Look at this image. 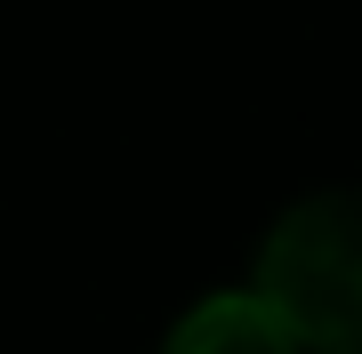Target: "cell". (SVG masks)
Segmentation results:
<instances>
[{
  "label": "cell",
  "mask_w": 362,
  "mask_h": 354,
  "mask_svg": "<svg viewBox=\"0 0 362 354\" xmlns=\"http://www.w3.org/2000/svg\"><path fill=\"white\" fill-rule=\"evenodd\" d=\"M161 354H306L290 338V322L274 314L258 290H226V298H202L194 314L169 330Z\"/></svg>",
  "instance_id": "7a4b0ae2"
},
{
  "label": "cell",
  "mask_w": 362,
  "mask_h": 354,
  "mask_svg": "<svg viewBox=\"0 0 362 354\" xmlns=\"http://www.w3.org/2000/svg\"><path fill=\"white\" fill-rule=\"evenodd\" d=\"M258 298L306 354H362V185H322L274 218Z\"/></svg>",
  "instance_id": "6da1fadb"
}]
</instances>
